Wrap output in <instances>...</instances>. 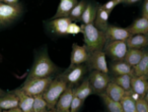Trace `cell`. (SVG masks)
I'll return each mask as SVG.
<instances>
[{"label":"cell","mask_w":148,"mask_h":112,"mask_svg":"<svg viewBox=\"0 0 148 112\" xmlns=\"http://www.w3.org/2000/svg\"><path fill=\"white\" fill-rule=\"evenodd\" d=\"M145 50L144 49H135V48H128L127 53H126L125 57H124V61L128 63L129 65H131L132 67H134L138 62L140 61V59L142 58Z\"/></svg>","instance_id":"23"},{"label":"cell","mask_w":148,"mask_h":112,"mask_svg":"<svg viewBox=\"0 0 148 112\" xmlns=\"http://www.w3.org/2000/svg\"><path fill=\"white\" fill-rule=\"evenodd\" d=\"M127 50L128 46L126 41H107L103 47L106 55L109 56L113 61L124 60Z\"/></svg>","instance_id":"6"},{"label":"cell","mask_w":148,"mask_h":112,"mask_svg":"<svg viewBox=\"0 0 148 112\" xmlns=\"http://www.w3.org/2000/svg\"><path fill=\"white\" fill-rule=\"evenodd\" d=\"M148 68V52L147 50H145L142 58L140 59V61L133 67L134 75H145L146 71Z\"/></svg>","instance_id":"28"},{"label":"cell","mask_w":148,"mask_h":112,"mask_svg":"<svg viewBox=\"0 0 148 112\" xmlns=\"http://www.w3.org/2000/svg\"><path fill=\"white\" fill-rule=\"evenodd\" d=\"M81 31L83 33L84 45L86 46L89 52L103 49L108 41L105 31L97 29L95 26V24H88V25L83 24L81 26Z\"/></svg>","instance_id":"1"},{"label":"cell","mask_w":148,"mask_h":112,"mask_svg":"<svg viewBox=\"0 0 148 112\" xmlns=\"http://www.w3.org/2000/svg\"><path fill=\"white\" fill-rule=\"evenodd\" d=\"M142 17L148 19V0H145L143 4V9H142Z\"/></svg>","instance_id":"35"},{"label":"cell","mask_w":148,"mask_h":112,"mask_svg":"<svg viewBox=\"0 0 148 112\" xmlns=\"http://www.w3.org/2000/svg\"><path fill=\"white\" fill-rule=\"evenodd\" d=\"M50 111L49 105L43 95H37L34 96V106H33V112H47Z\"/></svg>","instance_id":"29"},{"label":"cell","mask_w":148,"mask_h":112,"mask_svg":"<svg viewBox=\"0 0 148 112\" xmlns=\"http://www.w3.org/2000/svg\"><path fill=\"white\" fill-rule=\"evenodd\" d=\"M83 105H84V101L80 98L74 96L71 102V106H70V112H78L82 109Z\"/></svg>","instance_id":"32"},{"label":"cell","mask_w":148,"mask_h":112,"mask_svg":"<svg viewBox=\"0 0 148 112\" xmlns=\"http://www.w3.org/2000/svg\"><path fill=\"white\" fill-rule=\"evenodd\" d=\"M73 97V87L67 86L65 91L62 93V95L58 99L57 104L55 106L56 112H69Z\"/></svg>","instance_id":"13"},{"label":"cell","mask_w":148,"mask_h":112,"mask_svg":"<svg viewBox=\"0 0 148 112\" xmlns=\"http://www.w3.org/2000/svg\"><path fill=\"white\" fill-rule=\"evenodd\" d=\"M123 1H124V0H110V1L106 2L105 4H103L101 6H103L106 10L109 11V12H112V11H113V9L115 8L117 5H119L120 3H123Z\"/></svg>","instance_id":"34"},{"label":"cell","mask_w":148,"mask_h":112,"mask_svg":"<svg viewBox=\"0 0 148 112\" xmlns=\"http://www.w3.org/2000/svg\"><path fill=\"white\" fill-rule=\"evenodd\" d=\"M91 94H93V92L91 89L90 83H89V79H84L79 85H77L73 89V95L82 99L83 101H85Z\"/></svg>","instance_id":"18"},{"label":"cell","mask_w":148,"mask_h":112,"mask_svg":"<svg viewBox=\"0 0 148 112\" xmlns=\"http://www.w3.org/2000/svg\"><path fill=\"white\" fill-rule=\"evenodd\" d=\"M16 106H18V98L14 93L4 94L0 96V112L7 111Z\"/></svg>","instance_id":"21"},{"label":"cell","mask_w":148,"mask_h":112,"mask_svg":"<svg viewBox=\"0 0 148 112\" xmlns=\"http://www.w3.org/2000/svg\"><path fill=\"white\" fill-rule=\"evenodd\" d=\"M106 94H107L109 97H111L112 99L116 100V101H120V100L122 99V97L126 94V91L121 86H119L118 84L111 81L107 87Z\"/></svg>","instance_id":"24"},{"label":"cell","mask_w":148,"mask_h":112,"mask_svg":"<svg viewBox=\"0 0 148 112\" xmlns=\"http://www.w3.org/2000/svg\"><path fill=\"white\" fill-rule=\"evenodd\" d=\"M140 1V0H124V3H127V4H133V3H136Z\"/></svg>","instance_id":"37"},{"label":"cell","mask_w":148,"mask_h":112,"mask_svg":"<svg viewBox=\"0 0 148 112\" xmlns=\"http://www.w3.org/2000/svg\"><path fill=\"white\" fill-rule=\"evenodd\" d=\"M128 48L135 49H144L148 45V35L147 34H136L131 35L126 41Z\"/></svg>","instance_id":"17"},{"label":"cell","mask_w":148,"mask_h":112,"mask_svg":"<svg viewBox=\"0 0 148 112\" xmlns=\"http://www.w3.org/2000/svg\"><path fill=\"white\" fill-rule=\"evenodd\" d=\"M52 82L51 77H34V79H27L25 83L23 85L21 89L27 94L31 96L43 95L48 86Z\"/></svg>","instance_id":"5"},{"label":"cell","mask_w":148,"mask_h":112,"mask_svg":"<svg viewBox=\"0 0 148 112\" xmlns=\"http://www.w3.org/2000/svg\"><path fill=\"white\" fill-rule=\"evenodd\" d=\"M110 69H111V73L113 75V77H117V75H134L133 67L124 60H119L113 62L111 64V66H110Z\"/></svg>","instance_id":"16"},{"label":"cell","mask_w":148,"mask_h":112,"mask_svg":"<svg viewBox=\"0 0 148 112\" xmlns=\"http://www.w3.org/2000/svg\"><path fill=\"white\" fill-rule=\"evenodd\" d=\"M126 29L129 31L131 35L136 34H148V19L145 17H139L135 19L130 26H128Z\"/></svg>","instance_id":"19"},{"label":"cell","mask_w":148,"mask_h":112,"mask_svg":"<svg viewBox=\"0 0 148 112\" xmlns=\"http://www.w3.org/2000/svg\"><path fill=\"white\" fill-rule=\"evenodd\" d=\"M18 98V106L21 108L23 112H33L34 97L27 94L23 89H15L12 91Z\"/></svg>","instance_id":"14"},{"label":"cell","mask_w":148,"mask_h":112,"mask_svg":"<svg viewBox=\"0 0 148 112\" xmlns=\"http://www.w3.org/2000/svg\"><path fill=\"white\" fill-rule=\"evenodd\" d=\"M4 91H3L2 89H0V96H2V95H4Z\"/></svg>","instance_id":"39"},{"label":"cell","mask_w":148,"mask_h":112,"mask_svg":"<svg viewBox=\"0 0 148 112\" xmlns=\"http://www.w3.org/2000/svg\"><path fill=\"white\" fill-rule=\"evenodd\" d=\"M121 105L123 107V112H137L136 110V100L132 96L131 90L126 91V94L120 100Z\"/></svg>","instance_id":"25"},{"label":"cell","mask_w":148,"mask_h":112,"mask_svg":"<svg viewBox=\"0 0 148 112\" xmlns=\"http://www.w3.org/2000/svg\"><path fill=\"white\" fill-rule=\"evenodd\" d=\"M89 54H90V52L87 50L85 45L80 46L76 43L72 44V51H71V56H70L69 66L85 63L87 58H88Z\"/></svg>","instance_id":"10"},{"label":"cell","mask_w":148,"mask_h":112,"mask_svg":"<svg viewBox=\"0 0 148 112\" xmlns=\"http://www.w3.org/2000/svg\"><path fill=\"white\" fill-rule=\"evenodd\" d=\"M87 73V67L82 64H77L73 65V66H69L66 71H64L62 75H60L59 79L63 80L67 86H71V87H76L77 85L81 83L84 80V77Z\"/></svg>","instance_id":"4"},{"label":"cell","mask_w":148,"mask_h":112,"mask_svg":"<svg viewBox=\"0 0 148 112\" xmlns=\"http://www.w3.org/2000/svg\"><path fill=\"white\" fill-rule=\"evenodd\" d=\"M144 98H145V100L148 102V89H147V92H146V94H145V96H144Z\"/></svg>","instance_id":"38"},{"label":"cell","mask_w":148,"mask_h":112,"mask_svg":"<svg viewBox=\"0 0 148 112\" xmlns=\"http://www.w3.org/2000/svg\"><path fill=\"white\" fill-rule=\"evenodd\" d=\"M99 97L101 98L103 104H105L106 109L109 112H123V107H122L120 101H116V100L112 99L106 93L101 94Z\"/></svg>","instance_id":"26"},{"label":"cell","mask_w":148,"mask_h":112,"mask_svg":"<svg viewBox=\"0 0 148 112\" xmlns=\"http://www.w3.org/2000/svg\"><path fill=\"white\" fill-rule=\"evenodd\" d=\"M131 79H132V75H117V77H113L111 79V81L118 84L119 86H121L125 91H130L131 90Z\"/></svg>","instance_id":"31"},{"label":"cell","mask_w":148,"mask_h":112,"mask_svg":"<svg viewBox=\"0 0 148 112\" xmlns=\"http://www.w3.org/2000/svg\"><path fill=\"white\" fill-rule=\"evenodd\" d=\"M97 8L92 4V3H87L85 9L83 11L82 15H81V19L84 25H88V24H95V17H97Z\"/></svg>","instance_id":"27"},{"label":"cell","mask_w":148,"mask_h":112,"mask_svg":"<svg viewBox=\"0 0 148 112\" xmlns=\"http://www.w3.org/2000/svg\"><path fill=\"white\" fill-rule=\"evenodd\" d=\"M86 67L88 71H99L109 73V67L107 64V55L103 50L90 52L86 60Z\"/></svg>","instance_id":"7"},{"label":"cell","mask_w":148,"mask_h":112,"mask_svg":"<svg viewBox=\"0 0 148 112\" xmlns=\"http://www.w3.org/2000/svg\"><path fill=\"white\" fill-rule=\"evenodd\" d=\"M19 0H2L3 3H7V4H15V3H18Z\"/></svg>","instance_id":"36"},{"label":"cell","mask_w":148,"mask_h":112,"mask_svg":"<svg viewBox=\"0 0 148 112\" xmlns=\"http://www.w3.org/2000/svg\"><path fill=\"white\" fill-rule=\"evenodd\" d=\"M0 2H2V0H0Z\"/></svg>","instance_id":"42"},{"label":"cell","mask_w":148,"mask_h":112,"mask_svg":"<svg viewBox=\"0 0 148 112\" xmlns=\"http://www.w3.org/2000/svg\"><path fill=\"white\" fill-rule=\"evenodd\" d=\"M77 0H61L58 5L57 11H56L55 15L53 19H57V17H69L70 12L73 9V7L77 4Z\"/></svg>","instance_id":"20"},{"label":"cell","mask_w":148,"mask_h":112,"mask_svg":"<svg viewBox=\"0 0 148 112\" xmlns=\"http://www.w3.org/2000/svg\"><path fill=\"white\" fill-rule=\"evenodd\" d=\"M23 7L18 3L7 4L0 2V26L7 25L14 19H16L21 15Z\"/></svg>","instance_id":"9"},{"label":"cell","mask_w":148,"mask_h":112,"mask_svg":"<svg viewBox=\"0 0 148 112\" xmlns=\"http://www.w3.org/2000/svg\"><path fill=\"white\" fill-rule=\"evenodd\" d=\"M110 13L108 10H106L103 6L97 7V17L95 21V26L97 29L101 30V31H106L107 28L109 27V17Z\"/></svg>","instance_id":"22"},{"label":"cell","mask_w":148,"mask_h":112,"mask_svg":"<svg viewBox=\"0 0 148 112\" xmlns=\"http://www.w3.org/2000/svg\"><path fill=\"white\" fill-rule=\"evenodd\" d=\"M72 19L69 17H57V19H53L50 21V26L51 29L56 35L64 36L68 35L70 33V28L72 26Z\"/></svg>","instance_id":"11"},{"label":"cell","mask_w":148,"mask_h":112,"mask_svg":"<svg viewBox=\"0 0 148 112\" xmlns=\"http://www.w3.org/2000/svg\"><path fill=\"white\" fill-rule=\"evenodd\" d=\"M147 52H148V45H147Z\"/></svg>","instance_id":"41"},{"label":"cell","mask_w":148,"mask_h":112,"mask_svg":"<svg viewBox=\"0 0 148 112\" xmlns=\"http://www.w3.org/2000/svg\"><path fill=\"white\" fill-rule=\"evenodd\" d=\"M136 110L137 112H148V102L144 97L136 99Z\"/></svg>","instance_id":"33"},{"label":"cell","mask_w":148,"mask_h":112,"mask_svg":"<svg viewBox=\"0 0 148 112\" xmlns=\"http://www.w3.org/2000/svg\"><path fill=\"white\" fill-rule=\"evenodd\" d=\"M106 37L108 41H127L128 38L131 36L126 28H121L118 26L109 25L107 30L105 31Z\"/></svg>","instance_id":"12"},{"label":"cell","mask_w":148,"mask_h":112,"mask_svg":"<svg viewBox=\"0 0 148 112\" xmlns=\"http://www.w3.org/2000/svg\"><path fill=\"white\" fill-rule=\"evenodd\" d=\"M87 2L85 0H81L79 2H77V4L73 7V9L71 10L69 15V17L72 19V21H80L81 19V15H82L83 11L85 9V6H86Z\"/></svg>","instance_id":"30"},{"label":"cell","mask_w":148,"mask_h":112,"mask_svg":"<svg viewBox=\"0 0 148 112\" xmlns=\"http://www.w3.org/2000/svg\"><path fill=\"white\" fill-rule=\"evenodd\" d=\"M148 89V80L145 75H132L131 79V90L139 95L144 97Z\"/></svg>","instance_id":"15"},{"label":"cell","mask_w":148,"mask_h":112,"mask_svg":"<svg viewBox=\"0 0 148 112\" xmlns=\"http://www.w3.org/2000/svg\"><path fill=\"white\" fill-rule=\"evenodd\" d=\"M66 88H67V84L63 80L59 79V77L52 80L46 91L43 93V97L45 98L48 105H49L50 111H56L55 106L57 104L58 99L62 95V93L65 91Z\"/></svg>","instance_id":"3"},{"label":"cell","mask_w":148,"mask_h":112,"mask_svg":"<svg viewBox=\"0 0 148 112\" xmlns=\"http://www.w3.org/2000/svg\"><path fill=\"white\" fill-rule=\"evenodd\" d=\"M88 79L93 94H97L99 96L103 93H106L108 85L111 82V77L108 73L99 71H91Z\"/></svg>","instance_id":"8"},{"label":"cell","mask_w":148,"mask_h":112,"mask_svg":"<svg viewBox=\"0 0 148 112\" xmlns=\"http://www.w3.org/2000/svg\"><path fill=\"white\" fill-rule=\"evenodd\" d=\"M145 77H147V80H148V68H147V71H146V73H145Z\"/></svg>","instance_id":"40"},{"label":"cell","mask_w":148,"mask_h":112,"mask_svg":"<svg viewBox=\"0 0 148 112\" xmlns=\"http://www.w3.org/2000/svg\"><path fill=\"white\" fill-rule=\"evenodd\" d=\"M58 71V67L51 60L47 53H42L34 62L27 79L34 77H49Z\"/></svg>","instance_id":"2"},{"label":"cell","mask_w":148,"mask_h":112,"mask_svg":"<svg viewBox=\"0 0 148 112\" xmlns=\"http://www.w3.org/2000/svg\"><path fill=\"white\" fill-rule=\"evenodd\" d=\"M147 35H148V34H147Z\"/></svg>","instance_id":"43"}]
</instances>
